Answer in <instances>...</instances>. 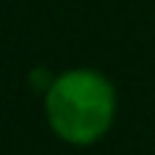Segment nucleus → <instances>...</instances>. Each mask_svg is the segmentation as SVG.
I'll list each match as a JSON object with an SVG mask.
<instances>
[{"mask_svg":"<svg viewBox=\"0 0 155 155\" xmlns=\"http://www.w3.org/2000/svg\"><path fill=\"white\" fill-rule=\"evenodd\" d=\"M49 129L72 147L98 144L109 132L118 109V95L109 78L98 69L75 66L55 75L43 95Z\"/></svg>","mask_w":155,"mask_h":155,"instance_id":"f257e3e1","label":"nucleus"},{"mask_svg":"<svg viewBox=\"0 0 155 155\" xmlns=\"http://www.w3.org/2000/svg\"><path fill=\"white\" fill-rule=\"evenodd\" d=\"M52 81H55V75H52V72H49L46 66L35 69V72L29 75V86H32L35 92H43V95H46V89L52 86Z\"/></svg>","mask_w":155,"mask_h":155,"instance_id":"f03ea898","label":"nucleus"}]
</instances>
